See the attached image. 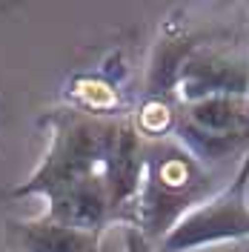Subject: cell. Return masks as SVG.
<instances>
[{"mask_svg": "<svg viewBox=\"0 0 249 252\" xmlns=\"http://www.w3.org/2000/svg\"><path fill=\"white\" fill-rule=\"evenodd\" d=\"M6 244L12 252H97L100 232H86L49 218L9 220Z\"/></svg>", "mask_w": 249, "mask_h": 252, "instance_id": "8992f818", "label": "cell"}, {"mask_svg": "<svg viewBox=\"0 0 249 252\" xmlns=\"http://www.w3.org/2000/svg\"><path fill=\"white\" fill-rule=\"evenodd\" d=\"M220 189L218 169L201 163L175 138L143 143V172L138 198L132 204V226L152 244L169 232L187 212Z\"/></svg>", "mask_w": 249, "mask_h": 252, "instance_id": "7a4b0ae2", "label": "cell"}, {"mask_svg": "<svg viewBox=\"0 0 249 252\" xmlns=\"http://www.w3.org/2000/svg\"><path fill=\"white\" fill-rule=\"evenodd\" d=\"M220 94H249V55L241 49L198 43L178 75L175 100L195 103Z\"/></svg>", "mask_w": 249, "mask_h": 252, "instance_id": "5b68a950", "label": "cell"}, {"mask_svg": "<svg viewBox=\"0 0 249 252\" xmlns=\"http://www.w3.org/2000/svg\"><path fill=\"white\" fill-rule=\"evenodd\" d=\"M198 46L192 37L172 32L163 34L155 46L152 63H149V78H146V100H166V103H178L175 100V86H178V75L184 69L187 58L192 49Z\"/></svg>", "mask_w": 249, "mask_h": 252, "instance_id": "52a82bcc", "label": "cell"}, {"mask_svg": "<svg viewBox=\"0 0 249 252\" xmlns=\"http://www.w3.org/2000/svg\"><path fill=\"white\" fill-rule=\"evenodd\" d=\"M249 238V152L229 184L198 204L155 247L160 252H189L198 247Z\"/></svg>", "mask_w": 249, "mask_h": 252, "instance_id": "277c9868", "label": "cell"}, {"mask_svg": "<svg viewBox=\"0 0 249 252\" xmlns=\"http://www.w3.org/2000/svg\"><path fill=\"white\" fill-rule=\"evenodd\" d=\"M172 138L206 166H218L249 146V94H220L175 106Z\"/></svg>", "mask_w": 249, "mask_h": 252, "instance_id": "3957f363", "label": "cell"}, {"mask_svg": "<svg viewBox=\"0 0 249 252\" xmlns=\"http://www.w3.org/2000/svg\"><path fill=\"white\" fill-rule=\"evenodd\" d=\"M49 146L40 166L12 189L46 198L43 218L86 232L132 220L143 172V138L132 121L83 109H55L40 121Z\"/></svg>", "mask_w": 249, "mask_h": 252, "instance_id": "6da1fadb", "label": "cell"}, {"mask_svg": "<svg viewBox=\"0 0 249 252\" xmlns=\"http://www.w3.org/2000/svg\"><path fill=\"white\" fill-rule=\"evenodd\" d=\"M124 244H126V252H160L155 244L143 235L138 226H132V223H126V229H124Z\"/></svg>", "mask_w": 249, "mask_h": 252, "instance_id": "ba28073f", "label": "cell"}]
</instances>
